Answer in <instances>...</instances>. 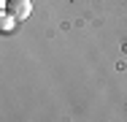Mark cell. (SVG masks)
I'll return each instance as SVG.
<instances>
[{"instance_id": "6da1fadb", "label": "cell", "mask_w": 127, "mask_h": 122, "mask_svg": "<svg viewBox=\"0 0 127 122\" xmlns=\"http://www.w3.org/2000/svg\"><path fill=\"white\" fill-rule=\"evenodd\" d=\"M32 11V3L30 0H5V14L14 16L16 22H25Z\"/></svg>"}, {"instance_id": "7a4b0ae2", "label": "cell", "mask_w": 127, "mask_h": 122, "mask_svg": "<svg viewBox=\"0 0 127 122\" xmlns=\"http://www.w3.org/2000/svg\"><path fill=\"white\" fill-rule=\"evenodd\" d=\"M11 22H14V16H8V14H5V16H3V30H8Z\"/></svg>"}]
</instances>
